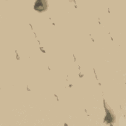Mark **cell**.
<instances>
[{"label": "cell", "instance_id": "6da1fadb", "mask_svg": "<svg viewBox=\"0 0 126 126\" xmlns=\"http://www.w3.org/2000/svg\"><path fill=\"white\" fill-rule=\"evenodd\" d=\"M47 1L45 0H37L36 1L34 7L39 12H42L46 9L48 6Z\"/></svg>", "mask_w": 126, "mask_h": 126}]
</instances>
